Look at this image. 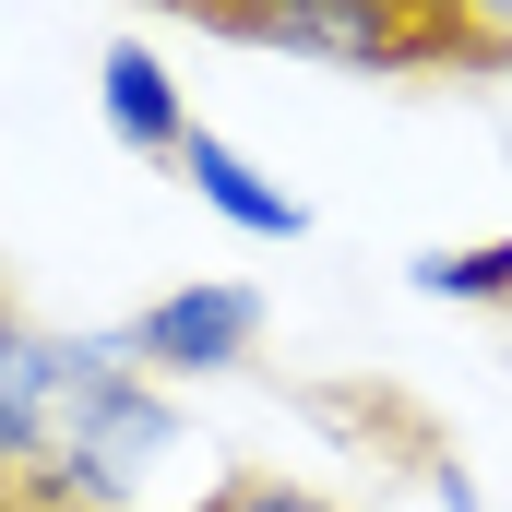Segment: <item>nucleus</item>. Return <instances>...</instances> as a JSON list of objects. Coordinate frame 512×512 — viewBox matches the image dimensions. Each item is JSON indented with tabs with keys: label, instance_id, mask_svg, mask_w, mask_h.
<instances>
[{
	"label": "nucleus",
	"instance_id": "obj_1",
	"mask_svg": "<svg viewBox=\"0 0 512 512\" xmlns=\"http://www.w3.org/2000/svg\"><path fill=\"white\" fill-rule=\"evenodd\" d=\"M227 48L322 60V72H501V48L465 24V0H155Z\"/></svg>",
	"mask_w": 512,
	"mask_h": 512
},
{
	"label": "nucleus",
	"instance_id": "obj_2",
	"mask_svg": "<svg viewBox=\"0 0 512 512\" xmlns=\"http://www.w3.org/2000/svg\"><path fill=\"white\" fill-rule=\"evenodd\" d=\"M179 441V405L131 370V346H72V382H60V453H48V501L120 512L143 489V465Z\"/></svg>",
	"mask_w": 512,
	"mask_h": 512
},
{
	"label": "nucleus",
	"instance_id": "obj_3",
	"mask_svg": "<svg viewBox=\"0 0 512 512\" xmlns=\"http://www.w3.org/2000/svg\"><path fill=\"white\" fill-rule=\"evenodd\" d=\"M131 370L143 382H215V370H251L262 346V298L251 286H167V298H143L120 322Z\"/></svg>",
	"mask_w": 512,
	"mask_h": 512
},
{
	"label": "nucleus",
	"instance_id": "obj_4",
	"mask_svg": "<svg viewBox=\"0 0 512 512\" xmlns=\"http://www.w3.org/2000/svg\"><path fill=\"white\" fill-rule=\"evenodd\" d=\"M179 179H191V203H203L215 227H239V239H274V251L310 239V203H298L286 179H262L251 155H239L227 131H203V120H191V143H179Z\"/></svg>",
	"mask_w": 512,
	"mask_h": 512
},
{
	"label": "nucleus",
	"instance_id": "obj_5",
	"mask_svg": "<svg viewBox=\"0 0 512 512\" xmlns=\"http://www.w3.org/2000/svg\"><path fill=\"white\" fill-rule=\"evenodd\" d=\"M60 382H72V346L60 334H24L0 310V477L60 453Z\"/></svg>",
	"mask_w": 512,
	"mask_h": 512
},
{
	"label": "nucleus",
	"instance_id": "obj_6",
	"mask_svg": "<svg viewBox=\"0 0 512 512\" xmlns=\"http://www.w3.org/2000/svg\"><path fill=\"white\" fill-rule=\"evenodd\" d=\"M96 108H108V131H120L131 155L179 167V143H191V108H179V72H167L143 36H120V48L96 60Z\"/></svg>",
	"mask_w": 512,
	"mask_h": 512
},
{
	"label": "nucleus",
	"instance_id": "obj_7",
	"mask_svg": "<svg viewBox=\"0 0 512 512\" xmlns=\"http://www.w3.org/2000/svg\"><path fill=\"white\" fill-rule=\"evenodd\" d=\"M417 298H453V310H512V239H465V251H417L405 262Z\"/></svg>",
	"mask_w": 512,
	"mask_h": 512
},
{
	"label": "nucleus",
	"instance_id": "obj_8",
	"mask_svg": "<svg viewBox=\"0 0 512 512\" xmlns=\"http://www.w3.org/2000/svg\"><path fill=\"white\" fill-rule=\"evenodd\" d=\"M203 512H334L322 489H298V477H227Z\"/></svg>",
	"mask_w": 512,
	"mask_h": 512
},
{
	"label": "nucleus",
	"instance_id": "obj_9",
	"mask_svg": "<svg viewBox=\"0 0 512 512\" xmlns=\"http://www.w3.org/2000/svg\"><path fill=\"white\" fill-rule=\"evenodd\" d=\"M465 24H477V36L501 48V72H512V0H465Z\"/></svg>",
	"mask_w": 512,
	"mask_h": 512
}]
</instances>
